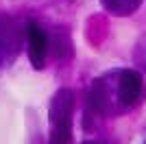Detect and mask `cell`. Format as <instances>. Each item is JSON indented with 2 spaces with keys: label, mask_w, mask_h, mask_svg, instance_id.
<instances>
[{
  "label": "cell",
  "mask_w": 146,
  "mask_h": 144,
  "mask_svg": "<svg viewBox=\"0 0 146 144\" xmlns=\"http://www.w3.org/2000/svg\"><path fill=\"white\" fill-rule=\"evenodd\" d=\"M118 96L124 107H135L144 98V79L135 70H124L118 83Z\"/></svg>",
  "instance_id": "obj_1"
},
{
  "label": "cell",
  "mask_w": 146,
  "mask_h": 144,
  "mask_svg": "<svg viewBox=\"0 0 146 144\" xmlns=\"http://www.w3.org/2000/svg\"><path fill=\"white\" fill-rule=\"evenodd\" d=\"M103 5L116 15H127L140 5V0H103Z\"/></svg>",
  "instance_id": "obj_6"
},
{
  "label": "cell",
  "mask_w": 146,
  "mask_h": 144,
  "mask_svg": "<svg viewBox=\"0 0 146 144\" xmlns=\"http://www.w3.org/2000/svg\"><path fill=\"white\" fill-rule=\"evenodd\" d=\"M26 42H29V57L35 70H42L44 61H46V53H48V37L44 35V31L39 29L37 22L26 24Z\"/></svg>",
  "instance_id": "obj_2"
},
{
  "label": "cell",
  "mask_w": 146,
  "mask_h": 144,
  "mask_svg": "<svg viewBox=\"0 0 146 144\" xmlns=\"http://www.w3.org/2000/svg\"><path fill=\"white\" fill-rule=\"evenodd\" d=\"M74 111V94L70 90H59L50 103V122H61V120H72Z\"/></svg>",
  "instance_id": "obj_3"
},
{
  "label": "cell",
  "mask_w": 146,
  "mask_h": 144,
  "mask_svg": "<svg viewBox=\"0 0 146 144\" xmlns=\"http://www.w3.org/2000/svg\"><path fill=\"white\" fill-rule=\"evenodd\" d=\"M13 44H18L15 39V26H13L11 20L7 18H0V66H5L9 59L15 57V46Z\"/></svg>",
  "instance_id": "obj_4"
},
{
  "label": "cell",
  "mask_w": 146,
  "mask_h": 144,
  "mask_svg": "<svg viewBox=\"0 0 146 144\" xmlns=\"http://www.w3.org/2000/svg\"><path fill=\"white\" fill-rule=\"evenodd\" d=\"M72 140V120H61L52 125L50 144H70Z\"/></svg>",
  "instance_id": "obj_5"
}]
</instances>
